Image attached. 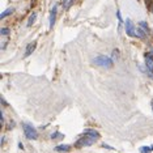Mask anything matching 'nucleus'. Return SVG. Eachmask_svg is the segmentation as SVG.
Listing matches in <instances>:
<instances>
[{"mask_svg":"<svg viewBox=\"0 0 153 153\" xmlns=\"http://www.w3.org/2000/svg\"><path fill=\"white\" fill-rule=\"evenodd\" d=\"M98 139H99V134L97 131H94V129H85L84 136L81 139H79L76 145L77 147H89V145H92Z\"/></svg>","mask_w":153,"mask_h":153,"instance_id":"nucleus-1","label":"nucleus"},{"mask_svg":"<svg viewBox=\"0 0 153 153\" xmlns=\"http://www.w3.org/2000/svg\"><path fill=\"white\" fill-rule=\"evenodd\" d=\"M22 128H24V135L29 140H37L38 139V132L37 129L33 127L29 123H22Z\"/></svg>","mask_w":153,"mask_h":153,"instance_id":"nucleus-2","label":"nucleus"},{"mask_svg":"<svg viewBox=\"0 0 153 153\" xmlns=\"http://www.w3.org/2000/svg\"><path fill=\"white\" fill-rule=\"evenodd\" d=\"M94 64L102 68H111L113 67V59L105 55H99L94 59Z\"/></svg>","mask_w":153,"mask_h":153,"instance_id":"nucleus-3","label":"nucleus"},{"mask_svg":"<svg viewBox=\"0 0 153 153\" xmlns=\"http://www.w3.org/2000/svg\"><path fill=\"white\" fill-rule=\"evenodd\" d=\"M126 33H127L129 37H135V35H136V30H135L134 22H132L129 18L126 20Z\"/></svg>","mask_w":153,"mask_h":153,"instance_id":"nucleus-4","label":"nucleus"},{"mask_svg":"<svg viewBox=\"0 0 153 153\" xmlns=\"http://www.w3.org/2000/svg\"><path fill=\"white\" fill-rule=\"evenodd\" d=\"M145 65H147V69L149 72H153V55L152 54L145 55Z\"/></svg>","mask_w":153,"mask_h":153,"instance_id":"nucleus-5","label":"nucleus"},{"mask_svg":"<svg viewBox=\"0 0 153 153\" xmlns=\"http://www.w3.org/2000/svg\"><path fill=\"white\" fill-rule=\"evenodd\" d=\"M55 20H56V5L52 7L51 12H50V29H52V26L55 25Z\"/></svg>","mask_w":153,"mask_h":153,"instance_id":"nucleus-6","label":"nucleus"},{"mask_svg":"<svg viewBox=\"0 0 153 153\" xmlns=\"http://www.w3.org/2000/svg\"><path fill=\"white\" fill-rule=\"evenodd\" d=\"M35 46H37V42H32V43H29L28 45V47H26V51H25V56H29L32 54L33 51H34L35 50Z\"/></svg>","mask_w":153,"mask_h":153,"instance_id":"nucleus-7","label":"nucleus"},{"mask_svg":"<svg viewBox=\"0 0 153 153\" xmlns=\"http://www.w3.org/2000/svg\"><path fill=\"white\" fill-rule=\"evenodd\" d=\"M56 152H68L71 151V145H67V144H62V145H58L55 148Z\"/></svg>","mask_w":153,"mask_h":153,"instance_id":"nucleus-8","label":"nucleus"},{"mask_svg":"<svg viewBox=\"0 0 153 153\" xmlns=\"http://www.w3.org/2000/svg\"><path fill=\"white\" fill-rule=\"evenodd\" d=\"M13 12H15V9H13V8H8V9H5V11H4V12H3V13H1V15H0V20H4V18L7 17V16L12 15V13H13Z\"/></svg>","mask_w":153,"mask_h":153,"instance_id":"nucleus-9","label":"nucleus"},{"mask_svg":"<svg viewBox=\"0 0 153 153\" xmlns=\"http://www.w3.org/2000/svg\"><path fill=\"white\" fill-rule=\"evenodd\" d=\"M35 18H37V13H32L30 17H29V20H28V26H32L33 24H34Z\"/></svg>","mask_w":153,"mask_h":153,"instance_id":"nucleus-10","label":"nucleus"},{"mask_svg":"<svg viewBox=\"0 0 153 153\" xmlns=\"http://www.w3.org/2000/svg\"><path fill=\"white\" fill-rule=\"evenodd\" d=\"M153 151L152 147H141L140 148V153H151Z\"/></svg>","mask_w":153,"mask_h":153,"instance_id":"nucleus-11","label":"nucleus"},{"mask_svg":"<svg viewBox=\"0 0 153 153\" xmlns=\"http://www.w3.org/2000/svg\"><path fill=\"white\" fill-rule=\"evenodd\" d=\"M136 35H139L140 38H145V32L143 30V29H138V30H136Z\"/></svg>","mask_w":153,"mask_h":153,"instance_id":"nucleus-12","label":"nucleus"},{"mask_svg":"<svg viewBox=\"0 0 153 153\" xmlns=\"http://www.w3.org/2000/svg\"><path fill=\"white\" fill-rule=\"evenodd\" d=\"M140 26H141V29H143V30H144L145 33H148V32H149V29H148V25H147V22L141 21V22H140Z\"/></svg>","mask_w":153,"mask_h":153,"instance_id":"nucleus-13","label":"nucleus"},{"mask_svg":"<svg viewBox=\"0 0 153 153\" xmlns=\"http://www.w3.org/2000/svg\"><path fill=\"white\" fill-rule=\"evenodd\" d=\"M0 34H1V35H7V34H9V29H7V28L1 29V30H0Z\"/></svg>","mask_w":153,"mask_h":153,"instance_id":"nucleus-14","label":"nucleus"},{"mask_svg":"<svg viewBox=\"0 0 153 153\" xmlns=\"http://www.w3.org/2000/svg\"><path fill=\"white\" fill-rule=\"evenodd\" d=\"M51 138H52V139H56V138H62V135H60V134H55V135H52Z\"/></svg>","mask_w":153,"mask_h":153,"instance_id":"nucleus-15","label":"nucleus"},{"mask_svg":"<svg viewBox=\"0 0 153 153\" xmlns=\"http://www.w3.org/2000/svg\"><path fill=\"white\" fill-rule=\"evenodd\" d=\"M151 54H152V55H153V50H151Z\"/></svg>","mask_w":153,"mask_h":153,"instance_id":"nucleus-16","label":"nucleus"},{"mask_svg":"<svg viewBox=\"0 0 153 153\" xmlns=\"http://www.w3.org/2000/svg\"><path fill=\"white\" fill-rule=\"evenodd\" d=\"M152 149H153V145H152Z\"/></svg>","mask_w":153,"mask_h":153,"instance_id":"nucleus-17","label":"nucleus"}]
</instances>
